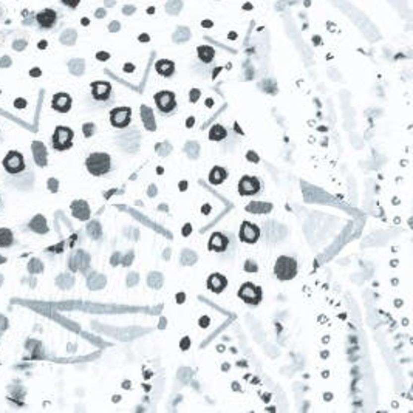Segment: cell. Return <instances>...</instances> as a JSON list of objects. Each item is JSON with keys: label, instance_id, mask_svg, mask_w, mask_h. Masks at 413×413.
Wrapping results in <instances>:
<instances>
[{"label": "cell", "instance_id": "cell-2", "mask_svg": "<svg viewBox=\"0 0 413 413\" xmlns=\"http://www.w3.org/2000/svg\"><path fill=\"white\" fill-rule=\"evenodd\" d=\"M274 274L279 280H293L297 276V262L293 257L280 255L274 265Z\"/></svg>", "mask_w": 413, "mask_h": 413}, {"label": "cell", "instance_id": "cell-6", "mask_svg": "<svg viewBox=\"0 0 413 413\" xmlns=\"http://www.w3.org/2000/svg\"><path fill=\"white\" fill-rule=\"evenodd\" d=\"M132 119V110L128 107H116L110 112V122L113 127L124 128L130 124Z\"/></svg>", "mask_w": 413, "mask_h": 413}, {"label": "cell", "instance_id": "cell-4", "mask_svg": "<svg viewBox=\"0 0 413 413\" xmlns=\"http://www.w3.org/2000/svg\"><path fill=\"white\" fill-rule=\"evenodd\" d=\"M238 297H240L243 302L249 303V305H259V303L262 302V297H263L262 288L257 287L255 283L246 282L244 285L240 287V290H238Z\"/></svg>", "mask_w": 413, "mask_h": 413}, {"label": "cell", "instance_id": "cell-18", "mask_svg": "<svg viewBox=\"0 0 413 413\" xmlns=\"http://www.w3.org/2000/svg\"><path fill=\"white\" fill-rule=\"evenodd\" d=\"M30 228L34 232H37V234H45V232H48V225L44 215H36L30 223Z\"/></svg>", "mask_w": 413, "mask_h": 413}, {"label": "cell", "instance_id": "cell-16", "mask_svg": "<svg viewBox=\"0 0 413 413\" xmlns=\"http://www.w3.org/2000/svg\"><path fill=\"white\" fill-rule=\"evenodd\" d=\"M155 70H157L158 74L161 76H166V77H169L174 74L175 71V65H174V62L172 60H167V59H161L157 62V65H155Z\"/></svg>", "mask_w": 413, "mask_h": 413}, {"label": "cell", "instance_id": "cell-19", "mask_svg": "<svg viewBox=\"0 0 413 413\" xmlns=\"http://www.w3.org/2000/svg\"><path fill=\"white\" fill-rule=\"evenodd\" d=\"M214 56H215V50H214L212 47H209V45H201V47H198V58H200L203 62L209 63V62L214 59Z\"/></svg>", "mask_w": 413, "mask_h": 413}, {"label": "cell", "instance_id": "cell-28", "mask_svg": "<svg viewBox=\"0 0 413 413\" xmlns=\"http://www.w3.org/2000/svg\"><path fill=\"white\" fill-rule=\"evenodd\" d=\"M246 157H248V160H251L252 163H259V157H257V155L252 153V152H248Z\"/></svg>", "mask_w": 413, "mask_h": 413}, {"label": "cell", "instance_id": "cell-26", "mask_svg": "<svg viewBox=\"0 0 413 413\" xmlns=\"http://www.w3.org/2000/svg\"><path fill=\"white\" fill-rule=\"evenodd\" d=\"M79 2H81V0H62V3L70 6V8H76L77 5H79Z\"/></svg>", "mask_w": 413, "mask_h": 413}, {"label": "cell", "instance_id": "cell-23", "mask_svg": "<svg viewBox=\"0 0 413 413\" xmlns=\"http://www.w3.org/2000/svg\"><path fill=\"white\" fill-rule=\"evenodd\" d=\"M246 209H248V212L259 214V212H269L271 209H273V206H271V204H265V203H251Z\"/></svg>", "mask_w": 413, "mask_h": 413}, {"label": "cell", "instance_id": "cell-27", "mask_svg": "<svg viewBox=\"0 0 413 413\" xmlns=\"http://www.w3.org/2000/svg\"><path fill=\"white\" fill-rule=\"evenodd\" d=\"M198 96H200V92H198V90H192V92H190V101H192V102H195V101L198 99Z\"/></svg>", "mask_w": 413, "mask_h": 413}, {"label": "cell", "instance_id": "cell-32", "mask_svg": "<svg viewBox=\"0 0 413 413\" xmlns=\"http://www.w3.org/2000/svg\"><path fill=\"white\" fill-rule=\"evenodd\" d=\"M5 262H6V259H5V257H0V265H2V263H5Z\"/></svg>", "mask_w": 413, "mask_h": 413}, {"label": "cell", "instance_id": "cell-22", "mask_svg": "<svg viewBox=\"0 0 413 413\" xmlns=\"http://www.w3.org/2000/svg\"><path fill=\"white\" fill-rule=\"evenodd\" d=\"M141 116H143L147 130H155V119H153V115H152L150 109L146 107V106L141 107Z\"/></svg>", "mask_w": 413, "mask_h": 413}, {"label": "cell", "instance_id": "cell-15", "mask_svg": "<svg viewBox=\"0 0 413 413\" xmlns=\"http://www.w3.org/2000/svg\"><path fill=\"white\" fill-rule=\"evenodd\" d=\"M71 214L76 217V218H79V220H87V218L90 217V208H88V204L82 200H76L71 203Z\"/></svg>", "mask_w": 413, "mask_h": 413}, {"label": "cell", "instance_id": "cell-17", "mask_svg": "<svg viewBox=\"0 0 413 413\" xmlns=\"http://www.w3.org/2000/svg\"><path fill=\"white\" fill-rule=\"evenodd\" d=\"M226 178H228L226 169H223V167H218V166H215L214 169L211 171V174H209V181H211V184H222Z\"/></svg>", "mask_w": 413, "mask_h": 413}, {"label": "cell", "instance_id": "cell-12", "mask_svg": "<svg viewBox=\"0 0 413 413\" xmlns=\"http://www.w3.org/2000/svg\"><path fill=\"white\" fill-rule=\"evenodd\" d=\"M226 287H228V279H226L225 276L217 274V273L212 274V276H209V279H208V288H209L212 293L220 294V293L225 291Z\"/></svg>", "mask_w": 413, "mask_h": 413}, {"label": "cell", "instance_id": "cell-33", "mask_svg": "<svg viewBox=\"0 0 413 413\" xmlns=\"http://www.w3.org/2000/svg\"><path fill=\"white\" fill-rule=\"evenodd\" d=\"M0 203H2V200H0Z\"/></svg>", "mask_w": 413, "mask_h": 413}, {"label": "cell", "instance_id": "cell-5", "mask_svg": "<svg viewBox=\"0 0 413 413\" xmlns=\"http://www.w3.org/2000/svg\"><path fill=\"white\" fill-rule=\"evenodd\" d=\"M3 167H5V171L8 174H12V175H16V174H20L25 171V160H23V155L17 150H9L6 153V157L3 158L2 161Z\"/></svg>", "mask_w": 413, "mask_h": 413}, {"label": "cell", "instance_id": "cell-31", "mask_svg": "<svg viewBox=\"0 0 413 413\" xmlns=\"http://www.w3.org/2000/svg\"><path fill=\"white\" fill-rule=\"evenodd\" d=\"M192 125H193V118L187 119V127H192Z\"/></svg>", "mask_w": 413, "mask_h": 413}, {"label": "cell", "instance_id": "cell-10", "mask_svg": "<svg viewBox=\"0 0 413 413\" xmlns=\"http://www.w3.org/2000/svg\"><path fill=\"white\" fill-rule=\"evenodd\" d=\"M51 107L59 113H67L71 109V96L68 93H56L51 99Z\"/></svg>", "mask_w": 413, "mask_h": 413}, {"label": "cell", "instance_id": "cell-8", "mask_svg": "<svg viewBox=\"0 0 413 413\" xmlns=\"http://www.w3.org/2000/svg\"><path fill=\"white\" fill-rule=\"evenodd\" d=\"M238 192L240 195H255L260 192V179L257 177H243L238 183Z\"/></svg>", "mask_w": 413, "mask_h": 413}, {"label": "cell", "instance_id": "cell-1", "mask_svg": "<svg viewBox=\"0 0 413 413\" xmlns=\"http://www.w3.org/2000/svg\"><path fill=\"white\" fill-rule=\"evenodd\" d=\"M85 166L88 172L95 175V177H101L110 171L112 167V158L109 153L104 152H95L92 153L85 161Z\"/></svg>", "mask_w": 413, "mask_h": 413}, {"label": "cell", "instance_id": "cell-9", "mask_svg": "<svg viewBox=\"0 0 413 413\" xmlns=\"http://www.w3.org/2000/svg\"><path fill=\"white\" fill-rule=\"evenodd\" d=\"M260 237V229L257 228L255 225L249 223V222H244L240 226V240L244 243H255Z\"/></svg>", "mask_w": 413, "mask_h": 413}, {"label": "cell", "instance_id": "cell-21", "mask_svg": "<svg viewBox=\"0 0 413 413\" xmlns=\"http://www.w3.org/2000/svg\"><path fill=\"white\" fill-rule=\"evenodd\" d=\"M226 138V128L220 124L212 125L211 132H209V139L211 141H222Z\"/></svg>", "mask_w": 413, "mask_h": 413}, {"label": "cell", "instance_id": "cell-7", "mask_svg": "<svg viewBox=\"0 0 413 413\" xmlns=\"http://www.w3.org/2000/svg\"><path fill=\"white\" fill-rule=\"evenodd\" d=\"M155 102H157V107L164 113H169L177 107L175 95L172 92H166V90L158 92L157 95H155Z\"/></svg>", "mask_w": 413, "mask_h": 413}, {"label": "cell", "instance_id": "cell-20", "mask_svg": "<svg viewBox=\"0 0 413 413\" xmlns=\"http://www.w3.org/2000/svg\"><path fill=\"white\" fill-rule=\"evenodd\" d=\"M14 243V237H12V232L6 228L0 229V248H8Z\"/></svg>", "mask_w": 413, "mask_h": 413}, {"label": "cell", "instance_id": "cell-13", "mask_svg": "<svg viewBox=\"0 0 413 413\" xmlns=\"http://www.w3.org/2000/svg\"><path fill=\"white\" fill-rule=\"evenodd\" d=\"M229 246V240L226 236L220 234V232H215V234L211 237L209 240V249L215 251V252H225Z\"/></svg>", "mask_w": 413, "mask_h": 413}, {"label": "cell", "instance_id": "cell-24", "mask_svg": "<svg viewBox=\"0 0 413 413\" xmlns=\"http://www.w3.org/2000/svg\"><path fill=\"white\" fill-rule=\"evenodd\" d=\"M244 269H246L248 273H257V265L252 260H246V263H244Z\"/></svg>", "mask_w": 413, "mask_h": 413}, {"label": "cell", "instance_id": "cell-29", "mask_svg": "<svg viewBox=\"0 0 413 413\" xmlns=\"http://www.w3.org/2000/svg\"><path fill=\"white\" fill-rule=\"evenodd\" d=\"M200 325H201V327H208V325H209V317L201 319V320H200Z\"/></svg>", "mask_w": 413, "mask_h": 413}, {"label": "cell", "instance_id": "cell-14", "mask_svg": "<svg viewBox=\"0 0 413 413\" xmlns=\"http://www.w3.org/2000/svg\"><path fill=\"white\" fill-rule=\"evenodd\" d=\"M36 19H37V22L41 23L44 28H51L56 23L58 16H56V12L53 9H44L41 12H37Z\"/></svg>", "mask_w": 413, "mask_h": 413}, {"label": "cell", "instance_id": "cell-11", "mask_svg": "<svg viewBox=\"0 0 413 413\" xmlns=\"http://www.w3.org/2000/svg\"><path fill=\"white\" fill-rule=\"evenodd\" d=\"M112 93V85L104 81H96L92 84V95L96 101H107Z\"/></svg>", "mask_w": 413, "mask_h": 413}, {"label": "cell", "instance_id": "cell-25", "mask_svg": "<svg viewBox=\"0 0 413 413\" xmlns=\"http://www.w3.org/2000/svg\"><path fill=\"white\" fill-rule=\"evenodd\" d=\"M93 132H95V125L93 124H84V133H85V136L88 138V136H92L93 135Z\"/></svg>", "mask_w": 413, "mask_h": 413}, {"label": "cell", "instance_id": "cell-30", "mask_svg": "<svg viewBox=\"0 0 413 413\" xmlns=\"http://www.w3.org/2000/svg\"><path fill=\"white\" fill-rule=\"evenodd\" d=\"M189 231H192V228H190V225H186V226H184V229H183V234H184V236H187V234H189Z\"/></svg>", "mask_w": 413, "mask_h": 413}, {"label": "cell", "instance_id": "cell-3", "mask_svg": "<svg viewBox=\"0 0 413 413\" xmlns=\"http://www.w3.org/2000/svg\"><path fill=\"white\" fill-rule=\"evenodd\" d=\"M73 136H74V133L70 127H63V125L56 127V130L53 133V147L59 152L71 149Z\"/></svg>", "mask_w": 413, "mask_h": 413}]
</instances>
